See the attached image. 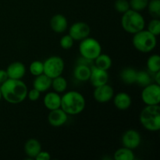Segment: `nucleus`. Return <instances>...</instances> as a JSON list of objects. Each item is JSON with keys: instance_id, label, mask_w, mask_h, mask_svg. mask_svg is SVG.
I'll return each mask as SVG.
<instances>
[{"instance_id": "obj_35", "label": "nucleus", "mask_w": 160, "mask_h": 160, "mask_svg": "<svg viewBox=\"0 0 160 160\" xmlns=\"http://www.w3.org/2000/svg\"><path fill=\"white\" fill-rule=\"evenodd\" d=\"M9 78L7 74V72L6 70H2L0 69V84H2L4 81H6V80Z\"/></svg>"}, {"instance_id": "obj_33", "label": "nucleus", "mask_w": 160, "mask_h": 160, "mask_svg": "<svg viewBox=\"0 0 160 160\" xmlns=\"http://www.w3.org/2000/svg\"><path fill=\"white\" fill-rule=\"evenodd\" d=\"M40 95L41 92L39 91H38L37 89L34 88L28 92V97L32 102H35L37 100H38L39 98H40Z\"/></svg>"}, {"instance_id": "obj_29", "label": "nucleus", "mask_w": 160, "mask_h": 160, "mask_svg": "<svg viewBox=\"0 0 160 160\" xmlns=\"http://www.w3.org/2000/svg\"><path fill=\"white\" fill-rule=\"evenodd\" d=\"M148 3V0H130V9L138 12H142L146 9Z\"/></svg>"}, {"instance_id": "obj_16", "label": "nucleus", "mask_w": 160, "mask_h": 160, "mask_svg": "<svg viewBox=\"0 0 160 160\" xmlns=\"http://www.w3.org/2000/svg\"><path fill=\"white\" fill-rule=\"evenodd\" d=\"M113 104L119 110H127L132 103V99L129 94L126 92H119L113 96Z\"/></svg>"}, {"instance_id": "obj_13", "label": "nucleus", "mask_w": 160, "mask_h": 160, "mask_svg": "<svg viewBox=\"0 0 160 160\" xmlns=\"http://www.w3.org/2000/svg\"><path fill=\"white\" fill-rule=\"evenodd\" d=\"M68 115L61 108L51 110L48 116V121L51 126L59 128L67 123Z\"/></svg>"}, {"instance_id": "obj_10", "label": "nucleus", "mask_w": 160, "mask_h": 160, "mask_svg": "<svg viewBox=\"0 0 160 160\" xmlns=\"http://www.w3.org/2000/svg\"><path fill=\"white\" fill-rule=\"evenodd\" d=\"M121 142L123 147L134 150L136 149L142 143V137L137 131L130 129L125 131L123 134Z\"/></svg>"}, {"instance_id": "obj_22", "label": "nucleus", "mask_w": 160, "mask_h": 160, "mask_svg": "<svg viewBox=\"0 0 160 160\" xmlns=\"http://www.w3.org/2000/svg\"><path fill=\"white\" fill-rule=\"evenodd\" d=\"M112 64V59L110 56L107 54L101 53L96 59L94 60V65L98 68L102 69V70H107L111 68Z\"/></svg>"}, {"instance_id": "obj_6", "label": "nucleus", "mask_w": 160, "mask_h": 160, "mask_svg": "<svg viewBox=\"0 0 160 160\" xmlns=\"http://www.w3.org/2000/svg\"><path fill=\"white\" fill-rule=\"evenodd\" d=\"M80 42L79 52L81 57L94 61L102 53L101 44L97 39L88 36Z\"/></svg>"}, {"instance_id": "obj_20", "label": "nucleus", "mask_w": 160, "mask_h": 160, "mask_svg": "<svg viewBox=\"0 0 160 160\" xmlns=\"http://www.w3.org/2000/svg\"><path fill=\"white\" fill-rule=\"evenodd\" d=\"M42 151V145L35 138H31L26 142L24 145V152L27 156L31 159H34Z\"/></svg>"}, {"instance_id": "obj_37", "label": "nucleus", "mask_w": 160, "mask_h": 160, "mask_svg": "<svg viewBox=\"0 0 160 160\" xmlns=\"http://www.w3.org/2000/svg\"><path fill=\"white\" fill-rule=\"evenodd\" d=\"M2 98V92H1V90H0V101H1Z\"/></svg>"}, {"instance_id": "obj_2", "label": "nucleus", "mask_w": 160, "mask_h": 160, "mask_svg": "<svg viewBox=\"0 0 160 160\" xmlns=\"http://www.w3.org/2000/svg\"><path fill=\"white\" fill-rule=\"evenodd\" d=\"M86 101L82 94L77 91H70L61 96L60 108L67 115H78L84 111Z\"/></svg>"}, {"instance_id": "obj_28", "label": "nucleus", "mask_w": 160, "mask_h": 160, "mask_svg": "<svg viewBox=\"0 0 160 160\" xmlns=\"http://www.w3.org/2000/svg\"><path fill=\"white\" fill-rule=\"evenodd\" d=\"M30 73L33 76L36 77L44 73V65L43 62L39 60H34L31 63L29 67Z\"/></svg>"}, {"instance_id": "obj_30", "label": "nucleus", "mask_w": 160, "mask_h": 160, "mask_svg": "<svg viewBox=\"0 0 160 160\" xmlns=\"http://www.w3.org/2000/svg\"><path fill=\"white\" fill-rule=\"evenodd\" d=\"M148 31L152 34L156 35V37L160 34V20L159 19L153 18L151 21L148 23Z\"/></svg>"}, {"instance_id": "obj_21", "label": "nucleus", "mask_w": 160, "mask_h": 160, "mask_svg": "<svg viewBox=\"0 0 160 160\" xmlns=\"http://www.w3.org/2000/svg\"><path fill=\"white\" fill-rule=\"evenodd\" d=\"M137 72L138 70L132 67H126L120 71V78L124 84H133L135 83Z\"/></svg>"}, {"instance_id": "obj_19", "label": "nucleus", "mask_w": 160, "mask_h": 160, "mask_svg": "<svg viewBox=\"0 0 160 160\" xmlns=\"http://www.w3.org/2000/svg\"><path fill=\"white\" fill-rule=\"evenodd\" d=\"M91 75V67L86 64L77 63L73 70V77L79 81H89Z\"/></svg>"}, {"instance_id": "obj_18", "label": "nucleus", "mask_w": 160, "mask_h": 160, "mask_svg": "<svg viewBox=\"0 0 160 160\" xmlns=\"http://www.w3.org/2000/svg\"><path fill=\"white\" fill-rule=\"evenodd\" d=\"M52 78L45 73L36 76L35 79L33 81V88L39 91L41 93L47 92L52 86Z\"/></svg>"}, {"instance_id": "obj_11", "label": "nucleus", "mask_w": 160, "mask_h": 160, "mask_svg": "<svg viewBox=\"0 0 160 160\" xmlns=\"http://www.w3.org/2000/svg\"><path fill=\"white\" fill-rule=\"evenodd\" d=\"M93 96L95 101L98 102H108L113 98L114 90L109 84H103L95 88L93 92Z\"/></svg>"}, {"instance_id": "obj_12", "label": "nucleus", "mask_w": 160, "mask_h": 160, "mask_svg": "<svg viewBox=\"0 0 160 160\" xmlns=\"http://www.w3.org/2000/svg\"><path fill=\"white\" fill-rule=\"evenodd\" d=\"M89 81L95 88L103 85V84L108 83L109 73H108L107 70L98 68L93 64L91 67V75Z\"/></svg>"}, {"instance_id": "obj_34", "label": "nucleus", "mask_w": 160, "mask_h": 160, "mask_svg": "<svg viewBox=\"0 0 160 160\" xmlns=\"http://www.w3.org/2000/svg\"><path fill=\"white\" fill-rule=\"evenodd\" d=\"M34 159L36 160H50L51 159V156H50L48 152L42 151V150Z\"/></svg>"}, {"instance_id": "obj_24", "label": "nucleus", "mask_w": 160, "mask_h": 160, "mask_svg": "<svg viewBox=\"0 0 160 160\" xmlns=\"http://www.w3.org/2000/svg\"><path fill=\"white\" fill-rule=\"evenodd\" d=\"M134 154L133 150L128 148H120L115 152L113 159L115 160H134Z\"/></svg>"}, {"instance_id": "obj_25", "label": "nucleus", "mask_w": 160, "mask_h": 160, "mask_svg": "<svg viewBox=\"0 0 160 160\" xmlns=\"http://www.w3.org/2000/svg\"><path fill=\"white\" fill-rule=\"evenodd\" d=\"M147 68L152 73L160 71V56L158 54H153L147 60Z\"/></svg>"}, {"instance_id": "obj_7", "label": "nucleus", "mask_w": 160, "mask_h": 160, "mask_svg": "<svg viewBox=\"0 0 160 160\" xmlns=\"http://www.w3.org/2000/svg\"><path fill=\"white\" fill-rule=\"evenodd\" d=\"M43 65L44 73L52 79L62 75L65 67L63 59L58 56L48 57L43 62Z\"/></svg>"}, {"instance_id": "obj_15", "label": "nucleus", "mask_w": 160, "mask_h": 160, "mask_svg": "<svg viewBox=\"0 0 160 160\" xmlns=\"http://www.w3.org/2000/svg\"><path fill=\"white\" fill-rule=\"evenodd\" d=\"M50 26L52 30L56 33H63L68 27V21L67 17L60 13L53 16L50 20Z\"/></svg>"}, {"instance_id": "obj_4", "label": "nucleus", "mask_w": 160, "mask_h": 160, "mask_svg": "<svg viewBox=\"0 0 160 160\" xmlns=\"http://www.w3.org/2000/svg\"><path fill=\"white\" fill-rule=\"evenodd\" d=\"M121 25L125 31L134 34L145 29V20L140 12L130 9L123 13Z\"/></svg>"}, {"instance_id": "obj_3", "label": "nucleus", "mask_w": 160, "mask_h": 160, "mask_svg": "<svg viewBox=\"0 0 160 160\" xmlns=\"http://www.w3.org/2000/svg\"><path fill=\"white\" fill-rule=\"evenodd\" d=\"M141 124L147 131L156 132L160 130V107L159 105L146 106L139 116Z\"/></svg>"}, {"instance_id": "obj_17", "label": "nucleus", "mask_w": 160, "mask_h": 160, "mask_svg": "<svg viewBox=\"0 0 160 160\" xmlns=\"http://www.w3.org/2000/svg\"><path fill=\"white\" fill-rule=\"evenodd\" d=\"M44 105L48 110H54L59 109L61 106V96L56 92H48L43 99Z\"/></svg>"}, {"instance_id": "obj_36", "label": "nucleus", "mask_w": 160, "mask_h": 160, "mask_svg": "<svg viewBox=\"0 0 160 160\" xmlns=\"http://www.w3.org/2000/svg\"><path fill=\"white\" fill-rule=\"evenodd\" d=\"M154 74V83L160 85V71L153 73Z\"/></svg>"}, {"instance_id": "obj_23", "label": "nucleus", "mask_w": 160, "mask_h": 160, "mask_svg": "<svg viewBox=\"0 0 160 160\" xmlns=\"http://www.w3.org/2000/svg\"><path fill=\"white\" fill-rule=\"evenodd\" d=\"M54 92L57 93H63L67 88V81L65 78L60 76H58L56 78H53L52 80V86Z\"/></svg>"}, {"instance_id": "obj_32", "label": "nucleus", "mask_w": 160, "mask_h": 160, "mask_svg": "<svg viewBox=\"0 0 160 160\" xmlns=\"http://www.w3.org/2000/svg\"><path fill=\"white\" fill-rule=\"evenodd\" d=\"M73 40L71 38V36L70 34H67V35H64L61 38L60 42H59V44H60V46L62 47L63 49H70V48L73 47Z\"/></svg>"}, {"instance_id": "obj_26", "label": "nucleus", "mask_w": 160, "mask_h": 160, "mask_svg": "<svg viewBox=\"0 0 160 160\" xmlns=\"http://www.w3.org/2000/svg\"><path fill=\"white\" fill-rule=\"evenodd\" d=\"M135 83L138 84L140 87H145L148 84L152 83V78L149 73L145 70H141L137 72V76H136Z\"/></svg>"}, {"instance_id": "obj_9", "label": "nucleus", "mask_w": 160, "mask_h": 160, "mask_svg": "<svg viewBox=\"0 0 160 160\" xmlns=\"http://www.w3.org/2000/svg\"><path fill=\"white\" fill-rule=\"evenodd\" d=\"M91 33V28L85 22H75L69 29V34L74 41H81L88 37Z\"/></svg>"}, {"instance_id": "obj_27", "label": "nucleus", "mask_w": 160, "mask_h": 160, "mask_svg": "<svg viewBox=\"0 0 160 160\" xmlns=\"http://www.w3.org/2000/svg\"><path fill=\"white\" fill-rule=\"evenodd\" d=\"M148 12L153 18L159 19L160 17V0H151L148 1Z\"/></svg>"}, {"instance_id": "obj_8", "label": "nucleus", "mask_w": 160, "mask_h": 160, "mask_svg": "<svg viewBox=\"0 0 160 160\" xmlns=\"http://www.w3.org/2000/svg\"><path fill=\"white\" fill-rule=\"evenodd\" d=\"M142 99L146 106H156L160 102V85L151 83L143 88Z\"/></svg>"}, {"instance_id": "obj_14", "label": "nucleus", "mask_w": 160, "mask_h": 160, "mask_svg": "<svg viewBox=\"0 0 160 160\" xmlns=\"http://www.w3.org/2000/svg\"><path fill=\"white\" fill-rule=\"evenodd\" d=\"M6 72L9 78L11 79H22L26 73V67L21 62H13L8 66Z\"/></svg>"}, {"instance_id": "obj_31", "label": "nucleus", "mask_w": 160, "mask_h": 160, "mask_svg": "<svg viewBox=\"0 0 160 160\" xmlns=\"http://www.w3.org/2000/svg\"><path fill=\"white\" fill-rule=\"evenodd\" d=\"M114 8L120 13H124L130 9V4L128 0H116L114 3Z\"/></svg>"}, {"instance_id": "obj_1", "label": "nucleus", "mask_w": 160, "mask_h": 160, "mask_svg": "<svg viewBox=\"0 0 160 160\" xmlns=\"http://www.w3.org/2000/svg\"><path fill=\"white\" fill-rule=\"evenodd\" d=\"M2 98L11 104L22 102L28 97V87L21 79L8 78L0 86Z\"/></svg>"}, {"instance_id": "obj_5", "label": "nucleus", "mask_w": 160, "mask_h": 160, "mask_svg": "<svg viewBox=\"0 0 160 160\" xmlns=\"http://www.w3.org/2000/svg\"><path fill=\"white\" fill-rule=\"evenodd\" d=\"M132 44L138 51L148 53L155 49L157 45V38L156 35L150 33L148 30L144 29L134 34Z\"/></svg>"}]
</instances>
